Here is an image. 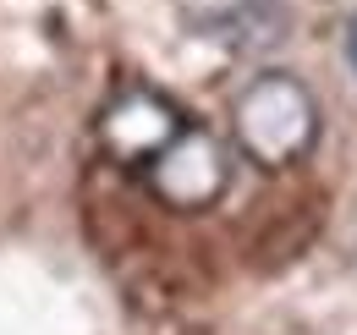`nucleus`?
Instances as JSON below:
<instances>
[{
    "label": "nucleus",
    "instance_id": "nucleus-2",
    "mask_svg": "<svg viewBox=\"0 0 357 335\" xmlns=\"http://www.w3.org/2000/svg\"><path fill=\"white\" fill-rule=\"evenodd\" d=\"M149 193L176 214H198L209 204H220V193L231 187V149L209 126H192L181 132L171 149H160V160L143 170Z\"/></svg>",
    "mask_w": 357,
    "mask_h": 335
},
{
    "label": "nucleus",
    "instance_id": "nucleus-4",
    "mask_svg": "<svg viewBox=\"0 0 357 335\" xmlns=\"http://www.w3.org/2000/svg\"><path fill=\"white\" fill-rule=\"evenodd\" d=\"M347 66H352V77H357V11L347 17Z\"/></svg>",
    "mask_w": 357,
    "mask_h": 335
},
{
    "label": "nucleus",
    "instance_id": "nucleus-1",
    "mask_svg": "<svg viewBox=\"0 0 357 335\" xmlns=\"http://www.w3.org/2000/svg\"><path fill=\"white\" fill-rule=\"evenodd\" d=\"M231 137L259 170H286L319 143V99L291 72H259L231 105Z\"/></svg>",
    "mask_w": 357,
    "mask_h": 335
},
{
    "label": "nucleus",
    "instance_id": "nucleus-3",
    "mask_svg": "<svg viewBox=\"0 0 357 335\" xmlns=\"http://www.w3.org/2000/svg\"><path fill=\"white\" fill-rule=\"evenodd\" d=\"M181 132H187V116L154 88H127L99 110V143L127 170H149L160 149H171Z\"/></svg>",
    "mask_w": 357,
    "mask_h": 335
}]
</instances>
